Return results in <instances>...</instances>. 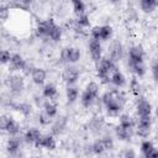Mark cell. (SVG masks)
Masks as SVG:
<instances>
[{
  "label": "cell",
  "mask_w": 158,
  "mask_h": 158,
  "mask_svg": "<svg viewBox=\"0 0 158 158\" xmlns=\"http://www.w3.org/2000/svg\"><path fill=\"white\" fill-rule=\"evenodd\" d=\"M101 100H102V104L105 105V109H106L107 114H110L112 116L118 115V112L122 111V109L125 106V102H126L125 95L121 91H118L117 89L106 91L102 95Z\"/></svg>",
  "instance_id": "1"
},
{
  "label": "cell",
  "mask_w": 158,
  "mask_h": 158,
  "mask_svg": "<svg viewBox=\"0 0 158 158\" xmlns=\"http://www.w3.org/2000/svg\"><path fill=\"white\" fill-rule=\"evenodd\" d=\"M115 68H116V63H114L109 57H105V58H101L100 62H98L96 74L102 83H109L110 75Z\"/></svg>",
  "instance_id": "2"
},
{
  "label": "cell",
  "mask_w": 158,
  "mask_h": 158,
  "mask_svg": "<svg viewBox=\"0 0 158 158\" xmlns=\"http://www.w3.org/2000/svg\"><path fill=\"white\" fill-rule=\"evenodd\" d=\"M5 84L9 88V90L11 93H14V94L21 93L23 90V88H25V80L19 74H11V75H9L7 79H6V81H5Z\"/></svg>",
  "instance_id": "3"
},
{
  "label": "cell",
  "mask_w": 158,
  "mask_h": 158,
  "mask_svg": "<svg viewBox=\"0 0 158 158\" xmlns=\"http://www.w3.org/2000/svg\"><path fill=\"white\" fill-rule=\"evenodd\" d=\"M152 128V118L151 116H144V117H138L137 125H136V133L139 137H148L151 133Z\"/></svg>",
  "instance_id": "4"
},
{
  "label": "cell",
  "mask_w": 158,
  "mask_h": 158,
  "mask_svg": "<svg viewBox=\"0 0 158 158\" xmlns=\"http://www.w3.org/2000/svg\"><path fill=\"white\" fill-rule=\"evenodd\" d=\"M79 77H80L79 69L74 65H68L62 73V78L67 85H74L78 81Z\"/></svg>",
  "instance_id": "5"
},
{
  "label": "cell",
  "mask_w": 158,
  "mask_h": 158,
  "mask_svg": "<svg viewBox=\"0 0 158 158\" xmlns=\"http://www.w3.org/2000/svg\"><path fill=\"white\" fill-rule=\"evenodd\" d=\"M60 57L67 63H77L80 59V49L77 47H65L63 48Z\"/></svg>",
  "instance_id": "6"
},
{
  "label": "cell",
  "mask_w": 158,
  "mask_h": 158,
  "mask_svg": "<svg viewBox=\"0 0 158 158\" xmlns=\"http://www.w3.org/2000/svg\"><path fill=\"white\" fill-rule=\"evenodd\" d=\"M122 56H123V47H122V44H121L118 41H114V42L110 44L109 58H110L114 63H117L118 60L122 59Z\"/></svg>",
  "instance_id": "7"
},
{
  "label": "cell",
  "mask_w": 158,
  "mask_h": 158,
  "mask_svg": "<svg viewBox=\"0 0 158 158\" xmlns=\"http://www.w3.org/2000/svg\"><path fill=\"white\" fill-rule=\"evenodd\" d=\"M136 114L138 117H144V116H151L152 115V105L148 100L144 98H141L137 104H136Z\"/></svg>",
  "instance_id": "8"
},
{
  "label": "cell",
  "mask_w": 158,
  "mask_h": 158,
  "mask_svg": "<svg viewBox=\"0 0 158 158\" xmlns=\"http://www.w3.org/2000/svg\"><path fill=\"white\" fill-rule=\"evenodd\" d=\"M89 52H90V56H91V59L94 62H100V59L102 58L101 54H102V47H101V43L99 40H95V38H91L90 42H89Z\"/></svg>",
  "instance_id": "9"
},
{
  "label": "cell",
  "mask_w": 158,
  "mask_h": 158,
  "mask_svg": "<svg viewBox=\"0 0 158 158\" xmlns=\"http://www.w3.org/2000/svg\"><path fill=\"white\" fill-rule=\"evenodd\" d=\"M144 58V49L141 44H135L128 49V63L143 62Z\"/></svg>",
  "instance_id": "10"
},
{
  "label": "cell",
  "mask_w": 158,
  "mask_h": 158,
  "mask_svg": "<svg viewBox=\"0 0 158 158\" xmlns=\"http://www.w3.org/2000/svg\"><path fill=\"white\" fill-rule=\"evenodd\" d=\"M37 148H44V149H49V151H53V149H56V139H54V137H53V135H49V133H47V135H42L41 137H40V139L36 142V144H35Z\"/></svg>",
  "instance_id": "11"
},
{
  "label": "cell",
  "mask_w": 158,
  "mask_h": 158,
  "mask_svg": "<svg viewBox=\"0 0 158 158\" xmlns=\"http://www.w3.org/2000/svg\"><path fill=\"white\" fill-rule=\"evenodd\" d=\"M54 21L52 19H48V20H44V21H41L37 27H36V33L38 37H49V31H51V27L53 26Z\"/></svg>",
  "instance_id": "12"
},
{
  "label": "cell",
  "mask_w": 158,
  "mask_h": 158,
  "mask_svg": "<svg viewBox=\"0 0 158 158\" xmlns=\"http://www.w3.org/2000/svg\"><path fill=\"white\" fill-rule=\"evenodd\" d=\"M26 60L23 59V57L19 53H12L11 56V59H10V68L11 70H23L25 67H26Z\"/></svg>",
  "instance_id": "13"
},
{
  "label": "cell",
  "mask_w": 158,
  "mask_h": 158,
  "mask_svg": "<svg viewBox=\"0 0 158 158\" xmlns=\"http://www.w3.org/2000/svg\"><path fill=\"white\" fill-rule=\"evenodd\" d=\"M115 133L117 136L118 139L121 141H130L132 135H133V127H126L122 125H117L115 128Z\"/></svg>",
  "instance_id": "14"
},
{
  "label": "cell",
  "mask_w": 158,
  "mask_h": 158,
  "mask_svg": "<svg viewBox=\"0 0 158 158\" xmlns=\"http://www.w3.org/2000/svg\"><path fill=\"white\" fill-rule=\"evenodd\" d=\"M110 83L114 84L116 88H122V86H125V84H126V78H125L123 73H122L120 69L115 68V69L112 70L111 75H110Z\"/></svg>",
  "instance_id": "15"
},
{
  "label": "cell",
  "mask_w": 158,
  "mask_h": 158,
  "mask_svg": "<svg viewBox=\"0 0 158 158\" xmlns=\"http://www.w3.org/2000/svg\"><path fill=\"white\" fill-rule=\"evenodd\" d=\"M31 78L36 85H42L47 78V73L43 68H33L31 72Z\"/></svg>",
  "instance_id": "16"
},
{
  "label": "cell",
  "mask_w": 158,
  "mask_h": 158,
  "mask_svg": "<svg viewBox=\"0 0 158 158\" xmlns=\"http://www.w3.org/2000/svg\"><path fill=\"white\" fill-rule=\"evenodd\" d=\"M21 148V142L20 139L16 137V136H11V138L7 141V144H6V149L7 152L11 154V156H16L19 153Z\"/></svg>",
  "instance_id": "17"
},
{
  "label": "cell",
  "mask_w": 158,
  "mask_h": 158,
  "mask_svg": "<svg viewBox=\"0 0 158 158\" xmlns=\"http://www.w3.org/2000/svg\"><path fill=\"white\" fill-rule=\"evenodd\" d=\"M42 136L41 131L37 130V128H28L25 133V141L30 144H36V142L40 139V137Z\"/></svg>",
  "instance_id": "18"
},
{
  "label": "cell",
  "mask_w": 158,
  "mask_h": 158,
  "mask_svg": "<svg viewBox=\"0 0 158 158\" xmlns=\"http://www.w3.org/2000/svg\"><path fill=\"white\" fill-rule=\"evenodd\" d=\"M42 95H43V98H46V99H48V100L54 99L56 95H57V86H56L53 83L46 84V85L43 86V89H42Z\"/></svg>",
  "instance_id": "19"
},
{
  "label": "cell",
  "mask_w": 158,
  "mask_h": 158,
  "mask_svg": "<svg viewBox=\"0 0 158 158\" xmlns=\"http://www.w3.org/2000/svg\"><path fill=\"white\" fill-rule=\"evenodd\" d=\"M65 126H67V118H65L64 116L59 117V118L52 125V135H56V136L60 135V133L64 131Z\"/></svg>",
  "instance_id": "20"
},
{
  "label": "cell",
  "mask_w": 158,
  "mask_h": 158,
  "mask_svg": "<svg viewBox=\"0 0 158 158\" xmlns=\"http://www.w3.org/2000/svg\"><path fill=\"white\" fill-rule=\"evenodd\" d=\"M131 70L133 72V74L138 78L143 77L146 74V65L143 62H136V63H128Z\"/></svg>",
  "instance_id": "21"
},
{
  "label": "cell",
  "mask_w": 158,
  "mask_h": 158,
  "mask_svg": "<svg viewBox=\"0 0 158 158\" xmlns=\"http://www.w3.org/2000/svg\"><path fill=\"white\" fill-rule=\"evenodd\" d=\"M96 99H98V98L94 96L93 94H90L88 90H84V91L81 93V96H80V101H81V105H83L84 107H90V106L95 102Z\"/></svg>",
  "instance_id": "22"
},
{
  "label": "cell",
  "mask_w": 158,
  "mask_h": 158,
  "mask_svg": "<svg viewBox=\"0 0 158 158\" xmlns=\"http://www.w3.org/2000/svg\"><path fill=\"white\" fill-rule=\"evenodd\" d=\"M65 95H67V100L69 104H73L77 101L78 96H79V90L77 86L74 85H68L67 86V90H65Z\"/></svg>",
  "instance_id": "23"
},
{
  "label": "cell",
  "mask_w": 158,
  "mask_h": 158,
  "mask_svg": "<svg viewBox=\"0 0 158 158\" xmlns=\"http://www.w3.org/2000/svg\"><path fill=\"white\" fill-rule=\"evenodd\" d=\"M154 148H156V147L153 146V143H152L151 141H148V139H143V141L141 142L139 151H141V154H142L143 157L149 158V154H151V152H152Z\"/></svg>",
  "instance_id": "24"
},
{
  "label": "cell",
  "mask_w": 158,
  "mask_h": 158,
  "mask_svg": "<svg viewBox=\"0 0 158 158\" xmlns=\"http://www.w3.org/2000/svg\"><path fill=\"white\" fill-rule=\"evenodd\" d=\"M5 132H7L10 136H16L19 132H20V125L17 123L16 120H14L12 117L9 118V122H7V126H6V130Z\"/></svg>",
  "instance_id": "25"
},
{
  "label": "cell",
  "mask_w": 158,
  "mask_h": 158,
  "mask_svg": "<svg viewBox=\"0 0 158 158\" xmlns=\"http://www.w3.org/2000/svg\"><path fill=\"white\" fill-rule=\"evenodd\" d=\"M139 6L144 14H151L157 7V4H156V0H141Z\"/></svg>",
  "instance_id": "26"
},
{
  "label": "cell",
  "mask_w": 158,
  "mask_h": 158,
  "mask_svg": "<svg viewBox=\"0 0 158 158\" xmlns=\"http://www.w3.org/2000/svg\"><path fill=\"white\" fill-rule=\"evenodd\" d=\"M48 38H51L53 42H59L60 38H62V28H60L58 25H56V22H54L53 26L51 27L49 37H48Z\"/></svg>",
  "instance_id": "27"
},
{
  "label": "cell",
  "mask_w": 158,
  "mask_h": 158,
  "mask_svg": "<svg viewBox=\"0 0 158 158\" xmlns=\"http://www.w3.org/2000/svg\"><path fill=\"white\" fill-rule=\"evenodd\" d=\"M43 110L51 116V117H56L57 114H58V107H57V104L52 102V101H46L43 104Z\"/></svg>",
  "instance_id": "28"
},
{
  "label": "cell",
  "mask_w": 158,
  "mask_h": 158,
  "mask_svg": "<svg viewBox=\"0 0 158 158\" xmlns=\"http://www.w3.org/2000/svg\"><path fill=\"white\" fill-rule=\"evenodd\" d=\"M111 37H112V27L109 25H102L100 32V41H107Z\"/></svg>",
  "instance_id": "29"
},
{
  "label": "cell",
  "mask_w": 158,
  "mask_h": 158,
  "mask_svg": "<svg viewBox=\"0 0 158 158\" xmlns=\"http://www.w3.org/2000/svg\"><path fill=\"white\" fill-rule=\"evenodd\" d=\"M91 151H93V153L94 154H102L106 149H105V147H104V143H102V141H101V138L100 139H96L93 144H91Z\"/></svg>",
  "instance_id": "30"
},
{
  "label": "cell",
  "mask_w": 158,
  "mask_h": 158,
  "mask_svg": "<svg viewBox=\"0 0 158 158\" xmlns=\"http://www.w3.org/2000/svg\"><path fill=\"white\" fill-rule=\"evenodd\" d=\"M77 25L80 27V28H84V27H89L90 26V20H89V16L84 12L81 15L78 16L77 19Z\"/></svg>",
  "instance_id": "31"
},
{
  "label": "cell",
  "mask_w": 158,
  "mask_h": 158,
  "mask_svg": "<svg viewBox=\"0 0 158 158\" xmlns=\"http://www.w3.org/2000/svg\"><path fill=\"white\" fill-rule=\"evenodd\" d=\"M15 109H16L20 114H22L23 116H28V115L31 114V110H32L31 105H28V104H26V102H21V104H19V105H16Z\"/></svg>",
  "instance_id": "32"
},
{
  "label": "cell",
  "mask_w": 158,
  "mask_h": 158,
  "mask_svg": "<svg viewBox=\"0 0 158 158\" xmlns=\"http://www.w3.org/2000/svg\"><path fill=\"white\" fill-rule=\"evenodd\" d=\"M130 89H131V91H132L133 95L137 96L139 94V91H141V84H139V81H138V79L136 77H133L131 79V81H130Z\"/></svg>",
  "instance_id": "33"
},
{
  "label": "cell",
  "mask_w": 158,
  "mask_h": 158,
  "mask_svg": "<svg viewBox=\"0 0 158 158\" xmlns=\"http://www.w3.org/2000/svg\"><path fill=\"white\" fill-rule=\"evenodd\" d=\"M118 123L122 125V126H126V127H133V121L131 118V116L128 114H122L120 117H118Z\"/></svg>",
  "instance_id": "34"
},
{
  "label": "cell",
  "mask_w": 158,
  "mask_h": 158,
  "mask_svg": "<svg viewBox=\"0 0 158 158\" xmlns=\"http://www.w3.org/2000/svg\"><path fill=\"white\" fill-rule=\"evenodd\" d=\"M52 118L53 117H51L44 110L43 111H41L40 112V115H38V121H40V123L41 125H43V126H47V125H49L51 122H52Z\"/></svg>",
  "instance_id": "35"
},
{
  "label": "cell",
  "mask_w": 158,
  "mask_h": 158,
  "mask_svg": "<svg viewBox=\"0 0 158 158\" xmlns=\"http://www.w3.org/2000/svg\"><path fill=\"white\" fill-rule=\"evenodd\" d=\"M73 11H74V14L77 16H79V15L85 12V5H84L83 0L81 1H77V2L73 4Z\"/></svg>",
  "instance_id": "36"
},
{
  "label": "cell",
  "mask_w": 158,
  "mask_h": 158,
  "mask_svg": "<svg viewBox=\"0 0 158 158\" xmlns=\"http://www.w3.org/2000/svg\"><path fill=\"white\" fill-rule=\"evenodd\" d=\"M85 90H88L90 94H93V95L96 96V98L99 96V85H98V83H95V81H90V83H88Z\"/></svg>",
  "instance_id": "37"
},
{
  "label": "cell",
  "mask_w": 158,
  "mask_h": 158,
  "mask_svg": "<svg viewBox=\"0 0 158 158\" xmlns=\"http://www.w3.org/2000/svg\"><path fill=\"white\" fill-rule=\"evenodd\" d=\"M11 56H12V53H10V51H6V49L1 51V53H0V60H1V63H2V64L10 63Z\"/></svg>",
  "instance_id": "38"
},
{
  "label": "cell",
  "mask_w": 158,
  "mask_h": 158,
  "mask_svg": "<svg viewBox=\"0 0 158 158\" xmlns=\"http://www.w3.org/2000/svg\"><path fill=\"white\" fill-rule=\"evenodd\" d=\"M101 141H102L104 147H105V149H106V151H111V149L114 148V141H112V138H111V137L105 136V137H102V138H101Z\"/></svg>",
  "instance_id": "39"
},
{
  "label": "cell",
  "mask_w": 158,
  "mask_h": 158,
  "mask_svg": "<svg viewBox=\"0 0 158 158\" xmlns=\"http://www.w3.org/2000/svg\"><path fill=\"white\" fill-rule=\"evenodd\" d=\"M9 16H10V7L2 5L0 7V17H1V20L2 21H6L9 19Z\"/></svg>",
  "instance_id": "40"
},
{
  "label": "cell",
  "mask_w": 158,
  "mask_h": 158,
  "mask_svg": "<svg viewBox=\"0 0 158 158\" xmlns=\"http://www.w3.org/2000/svg\"><path fill=\"white\" fill-rule=\"evenodd\" d=\"M17 1V7H22V9H27L28 6H31L33 4L35 0H15Z\"/></svg>",
  "instance_id": "41"
},
{
  "label": "cell",
  "mask_w": 158,
  "mask_h": 158,
  "mask_svg": "<svg viewBox=\"0 0 158 158\" xmlns=\"http://www.w3.org/2000/svg\"><path fill=\"white\" fill-rule=\"evenodd\" d=\"M151 69H152V75H153L154 81H156V83H158V59L152 64Z\"/></svg>",
  "instance_id": "42"
},
{
  "label": "cell",
  "mask_w": 158,
  "mask_h": 158,
  "mask_svg": "<svg viewBox=\"0 0 158 158\" xmlns=\"http://www.w3.org/2000/svg\"><path fill=\"white\" fill-rule=\"evenodd\" d=\"M100 32H101V26H94L91 30V38L100 41Z\"/></svg>",
  "instance_id": "43"
},
{
  "label": "cell",
  "mask_w": 158,
  "mask_h": 158,
  "mask_svg": "<svg viewBox=\"0 0 158 158\" xmlns=\"http://www.w3.org/2000/svg\"><path fill=\"white\" fill-rule=\"evenodd\" d=\"M9 118H10V117L6 116V115H2V116H1V118H0V130H1V131H5V130H6Z\"/></svg>",
  "instance_id": "44"
},
{
  "label": "cell",
  "mask_w": 158,
  "mask_h": 158,
  "mask_svg": "<svg viewBox=\"0 0 158 158\" xmlns=\"http://www.w3.org/2000/svg\"><path fill=\"white\" fill-rule=\"evenodd\" d=\"M122 156H123V157H135V156H136V153H135L133 151H131V149H130V151L127 149V151L122 152Z\"/></svg>",
  "instance_id": "45"
},
{
  "label": "cell",
  "mask_w": 158,
  "mask_h": 158,
  "mask_svg": "<svg viewBox=\"0 0 158 158\" xmlns=\"http://www.w3.org/2000/svg\"><path fill=\"white\" fill-rule=\"evenodd\" d=\"M149 158H158V148H154V149L151 152Z\"/></svg>",
  "instance_id": "46"
},
{
  "label": "cell",
  "mask_w": 158,
  "mask_h": 158,
  "mask_svg": "<svg viewBox=\"0 0 158 158\" xmlns=\"http://www.w3.org/2000/svg\"><path fill=\"white\" fill-rule=\"evenodd\" d=\"M154 115H156V117H157V120H158V106H157L156 110H154Z\"/></svg>",
  "instance_id": "47"
},
{
  "label": "cell",
  "mask_w": 158,
  "mask_h": 158,
  "mask_svg": "<svg viewBox=\"0 0 158 158\" xmlns=\"http://www.w3.org/2000/svg\"><path fill=\"white\" fill-rule=\"evenodd\" d=\"M110 2H112V4H117V2H120V0H109Z\"/></svg>",
  "instance_id": "48"
},
{
  "label": "cell",
  "mask_w": 158,
  "mask_h": 158,
  "mask_svg": "<svg viewBox=\"0 0 158 158\" xmlns=\"http://www.w3.org/2000/svg\"><path fill=\"white\" fill-rule=\"evenodd\" d=\"M72 1V4H74V2H77V1H81V0H70Z\"/></svg>",
  "instance_id": "49"
},
{
  "label": "cell",
  "mask_w": 158,
  "mask_h": 158,
  "mask_svg": "<svg viewBox=\"0 0 158 158\" xmlns=\"http://www.w3.org/2000/svg\"><path fill=\"white\" fill-rule=\"evenodd\" d=\"M156 4H157V6H158V0H156Z\"/></svg>",
  "instance_id": "50"
}]
</instances>
